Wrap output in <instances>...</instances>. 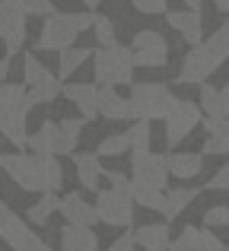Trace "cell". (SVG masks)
<instances>
[{
  "label": "cell",
  "instance_id": "cb8c5ba5",
  "mask_svg": "<svg viewBox=\"0 0 229 251\" xmlns=\"http://www.w3.org/2000/svg\"><path fill=\"white\" fill-rule=\"evenodd\" d=\"M25 89H29V99H32V105H51L57 96H61V76H51V74H45L38 83L25 86Z\"/></svg>",
  "mask_w": 229,
  "mask_h": 251
},
{
  "label": "cell",
  "instance_id": "d6a6232c",
  "mask_svg": "<svg viewBox=\"0 0 229 251\" xmlns=\"http://www.w3.org/2000/svg\"><path fill=\"white\" fill-rule=\"evenodd\" d=\"M127 150H130L127 134H112V137H105V140L96 147V156H124Z\"/></svg>",
  "mask_w": 229,
  "mask_h": 251
},
{
  "label": "cell",
  "instance_id": "44dd1931",
  "mask_svg": "<svg viewBox=\"0 0 229 251\" xmlns=\"http://www.w3.org/2000/svg\"><path fill=\"white\" fill-rule=\"evenodd\" d=\"M74 156V166H76V178H80L83 188L89 191H99V181H102V162L96 153H70Z\"/></svg>",
  "mask_w": 229,
  "mask_h": 251
},
{
  "label": "cell",
  "instance_id": "9c48e42d",
  "mask_svg": "<svg viewBox=\"0 0 229 251\" xmlns=\"http://www.w3.org/2000/svg\"><path fill=\"white\" fill-rule=\"evenodd\" d=\"M0 239H3L13 251H38L45 245V242L29 229V223H23L16 213H13V207H6L3 197H0Z\"/></svg>",
  "mask_w": 229,
  "mask_h": 251
},
{
  "label": "cell",
  "instance_id": "f1b7e54d",
  "mask_svg": "<svg viewBox=\"0 0 229 251\" xmlns=\"http://www.w3.org/2000/svg\"><path fill=\"white\" fill-rule=\"evenodd\" d=\"M130 197H134V203H140L147 210H156V213H162V203H166V191L147 188V184H134V181H130Z\"/></svg>",
  "mask_w": 229,
  "mask_h": 251
},
{
  "label": "cell",
  "instance_id": "f35d334b",
  "mask_svg": "<svg viewBox=\"0 0 229 251\" xmlns=\"http://www.w3.org/2000/svg\"><path fill=\"white\" fill-rule=\"evenodd\" d=\"M130 3H134V10L150 13V16H159L169 10V0H130Z\"/></svg>",
  "mask_w": 229,
  "mask_h": 251
},
{
  "label": "cell",
  "instance_id": "ffe728a7",
  "mask_svg": "<svg viewBox=\"0 0 229 251\" xmlns=\"http://www.w3.org/2000/svg\"><path fill=\"white\" fill-rule=\"evenodd\" d=\"M83 124H86L83 118H64V121H57V143H54V156L57 159H61V156H70L76 150Z\"/></svg>",
  "mask_w": 229,
  "mask_h": 251
},
{
  "label": "cell",
  "instance_id": "7bdbcfd3",
  "mask_svg": "<svg viewBox=\"0 0 229 251\" xmlns=\"http://www.w3.org/2000/svg\"><path fill=\"white\" fill-rule=\"evenodd\" d=\"M213 6H217L220 13H229V0H213Z\"/></svg>",
  "mask_w": 229,
  "mask_h": 251
},
{
  "label": "cell",
  "instance_id": "9a60e30c",
  "mask_svg": "<svg viewBox=\"0 0 229 251\" xmlns=\"http://www.w3.org/2000/svg\"><path fill=\"white\" fill-rule=\"evenodd\" d=\"M96 92H99V86H96V83H64L61 96L67 99V102L76 105V111H80L83 121H93V118H99V108H96Z\"/></svg>",
  "mask_w": 229,
  "mask_h": 251
},
{
  "label": "cell",
  "instance_id": "5b68a950",
  "mask_svg": "<svg viewBox=\"0 0 229 251\" xmlns=\"http://www.w3.org/2000/svg\"><path fill=\"white\" fill-rule=\"evenodd\" d=\"M172 89L166 83H130V96H127V108L130 118H166L169 105H172Z\"/></svg>",
  "mask_w": 229,
  "mask_h": 251
},
{
  "label": "cell",
  "instance_id": "2e32d148",
  "mask_svg": "<svg viewBox=\"0 0 229 251\" xmlns=\"http://www.w3.org/2000/svg\"><path fill=\"white\" fill-rule=\"evenodd\" d=\"M96 108H99V118H105V121H127L130 118L127 96H121L118 86H99V92H96Z\"/></svg>",
  "mask_w": 229,
  "mask_h": 251
},
{
  "label": "cell",
  "instance_id": "8992f818",
  "mask_svg": "<svg viewBox=\"0 0 229 251\" xmlns=\"http://www.w3.org/2000/svg\"><path fill=\"white\" fill-rule=\"evenodd\" d=\"M96 213L105 226L112 229H127L134 223V197H130V184L127 188H118L108 184L105 191L96 194Z\"/></svg>",
  "mask_w": 229,
  "mask_h": 251
},
{
  "label": "cell",
  "instance_id": "e575fe53",
  "mask_svg": "<svg viewBox=\"0 0 229 251\" xmlns=\"http://www.w3.org/2000/svg\"><path fill=\"white\" fill-rule=\"evenodd\" d=\"M201 124H204V130L210 137H229V118L226 115H207V118H201Z\"/></svg>",
  "mask_w": 229,
  "mask_h": 251
},
{
  "label": "cell",
  "instance_id": "7402d4cb",
  "mask_svg": "<svg viewBox=\"0 0 229 251\" xmlns=\"http://www.w3.org/2000/svg\"><path fill=\"white\" fill-rule=\"evenodd\" d=\"M201 111L204 115H226L229 118V83L223 89H217V86L210 83H201Z\"/></svg>",
  "mask_w": 229,
  "mask_h": 251
},
{
  "label": "cell",
  "instance_id": "30bf717a",
  "mask_svg": "<svg viewBox=\"0 0 229 251\" xmlns=\"http://www.w3.org/2000/svg\"><path fill=\"white\" fill-rule=\"evenodd\" d=\"M130 57H134V67H166L169 61V42L166 35H159L156 29H140L130 42Z\"/></svg>",
  "mask_w": 229,
  "mask_h": 251
},
{
  "label": "cell",
  "instance_id": "bcb514c9",
  "mask_svg": "<svg viewBox=\"0 0 229 251\" xmlns=\"http://www.w3.org/2000/svg\"><path fill=\"white\" fill-rule=\"evenodd\" d=\"M83 3H86L89 10H96V6H99V0H83Z\"/></svg>",
  "mask_w": 229,
  "mask_h": 251
},
{
  "label": "cell",
  "instance_id": "484cf974",
  "mask_svg": "<svg viewBox=\"0 0 229 251\" xmlns=\"http://www.w3.org/2000/svg\"><path fill=\"white\" fill-rule=\"evenodd\" d=\"M57 191H42V197H38L35 203L29 207V213H25V220L29 223H38V226H45V223L51 220V213H57Z\"/></svg>",
  "mask_w": 229,
  "mask_h": 251
},
{
  "label": "cell",
  "instance_id": "74e56055",
  "mask_svg": "<svg viewBox=\"0 0 229 251\" xmlns=\"http://www.w3.org/2000/svg\"><path fill=\"white\" fill-rule=\"evenodd\" d=\"M204 226L207 229H220V226H229V207L223 203H217V207H210L204 213Z\"/></svg>",
  "mask_w": 229,
  "mask_h": 251
},
{
  "label": "cell",
  "instance_id": "ab89813d",
  "mask_svg": "<svg viewBox=\"0 0 229 251\" xmlns=\"http://www.w3.org/2000/svg\"><path fill=\"white\" fill-rule=\"evenodd\" d=\"M201 251H229V245L223 239H217L210 229H201Z\"/></svg>",
  "mask_w": 229,
  "mask_h": 251
},
{
  "label": "cell",
  "instance_id": "4fadbf2b",
  "mask_svg": "<svg viewBox=\"0 0 229 251\" xmlns=\"http://www.w3.org/2000/svg\"><path fill=\"white\" fill-rule=\"evenodd\" d=\"M57 210L64 213L67 223H80V226H93V223H99L96 203H89L80 191H67V194L57 201Z\"/></svg>",
  "mask_w": 229,
  "mask_h": 251
},
{
  "label": "cell",
  "instance_id": "836d02e7",
  "mask_svg": "<svg viewBox=\"0 0 229 251\" xmlns=\"http://www.w3.org/2000/svg\"><path fill=\"white\" fill-rule=\"evenodd\" d=\"M45 74H48V70H45V64L38 61L35 54H25V57H23V83H25V86L38 83Z\"/></svg>",
  "mask_w": 229,
  "mask_h": 251
},
{
  "label": "cell",
  "instance_id": "83f0119b",
  "mask_svg": "<svg viewBox=\"0 0 229 251\" xmlns=\"http://www.w3.org/2000/svg\"><path fill=\"white\" fill-rule=\"evenodd\" d=\"M38 162H42V191H57L64 184V169L57 162L54 153H38Z\"/></svg>",
  "mask_w": 229,
  "mask_h": 251
},
{
  "label": "cell",
  "instance_id": "603a6c76",
  "mask_svg": "<svg viewBox=\"0 0 229 251\" xmlns=\"http://www.w3.org/2000/svg\"><path fill=\"white\" fill-rule=\"evenodd\" d=\"M198 194H201L198 188H172V191H166V203H162V213H166V220H178L181 210L191 207Z\"/></svg>",
  "mask_w": 229,
  "mask_h": 251
},
{
  "label": "cell",
  "instance_id": "b9f144b4",
  "mask_svg": "<svg viewBox=\"0 0 229 251\" xmlns=\"http://www.w3.org/2000/svg\"><path fill=\"white\" fill-rule=\"evenodd\" d=\"M207 188H213V191H229V162L210 178V181H207Z\"/></svg>",
  "mask_w": 229,
  "mask_h": 251
},
{
  "label": "cell",
  "instance_id": "5bb4252c",
  "mask_svg": "<svg viewBox=\"0 0 229 251\" xmlns=\"http://www.w3.org/2000/svg\"><path fill=\"white\" fill-rule=\"evenodd\" d=\"M166 23L185 38L188 45H198L204 38V19H201V10H166Z\"/></svg>",
  "mask_w": 229,
  "mask_h": 251
},
{
  "label": "cell",
  "instance_id": "8d00e7d4",
  "mask_svg": "<svg viewBox=\"0 0 229 251\" xmlns=\"http://www.w3.org/2000/svg\"><path fill=\"white\" fill-rule=\"evenodd\" d=\"M201 156H229V137H210L207 134L204 147H201Z\"/></svg>",
  "mask_w": 229,
  "mask_h": 251
},
{
  "label": "cell",
  "instance_id": "d590c367",
  "mask_svg": "<svg viewBox=\"0 0 229 251\" xmlns=\"http://www.w3.org/2000/svg\"><path fill=\"white\" fill-rule=\"evenodd\" d=\"M13 3H16L25 16H48V13L54 10L51 0H13Z\"/></svg>",
  "mask_w": 229,
  "mask_h": 251
},
{
  "label": "cell",
  "instance_id": "7a4b0ae2",
  "mask_svg": "<svg viewBox=\"0 0 229 251\" xmlns=\"http://www.w3.org/2000/svg\"><path fill=\"white\" fill-rule=\"evenodd\" d=\"M32 99L25 83H6L0 80V134L13 147H25V118H29Z\"/></svg>",
  "mask_w": 229,
  "mask_h": 251
},
{
  "label": "cell",
  "instance_id": "8fae6325",
  "mask_svg": "<svg viewBox=\"0 0 229 251\" xmlns=\"http://www.w3.org/2000/svg\"><path fill=\"white\" fill-rule=\"evenodd\" d=\"M130 181L166 191V181H169L166 156L150 153V150H143V153H130Z\"/></svg>",
  "mask_w": 229,
  "mask_h": 251
},
{
  "label": "cell",
  "instance_id": "f546056e",
  "mask_svg": "<svg viewBox=\"0 0 229 251\" xmlns=\"http://www.w3.org/2000/svg\"><path fill=\"white\" fill-rule=\"evenodd\" d=\"M127 140H130V153H143V150H150V143H153V130H150L147 118H134V127L127 130Z\"/></svg>",
  "mask_w": 229,
  "mask_h": 251
},
{
  "label": "cell",
  "instance_id": "277c9868",
  "mask_svg": "<svg viewBox=\"0 0 229 251\" xmlns=\"http://www.w3.org/2000/svg\"><path fill=\"white\" fill-rule=\"evenodd\" d=\"M93 74L96 86H130L134 83V57L127 45H108L93 51Z\"/></svg>",
  "mask_w": 229,
  "mask_h": 251
},
{
  "label": "cell",
  "instance_id": "1f68e13d",
  "mask_svg": "<svg viewBox=\"0 0 229 251\" xmlns=\"http://www.w3.org/2000/svg\"><path fill=\"white\" fill-rule=\"evenodd\" d=\"M166 251H201V229L198 226H185L178 239H169Z\"/></svg>",
  "mask_w": 229,
  "mask_h": 251
},
{
  "label": "cell",
  "instance_id": "52a82bcc",
  "mask_svg": "<svg viewBox=\"0 0 229 251\" xmlns=\"http://www.w3.org/2000/svg\"><path fill=\"white\" fill-rule=\"evenodd\" d=\"M201 118H204V111H201L198 102H191V99H172L166 118H162V121H166V143L169 147H178V143L201 124Z\"/></svg>",
  "mask_w": 229,
  "mask_h": 251
},
{
  "label": "cell",
  "instance_id": "e0dca14e",
  "mask_svg": "<svg viewBox=\"0 0 229 251\" xmlns=\"http://www.w3.org/2000/svg\"><path fill=\"white\" fill-rule=\"evenodd\" d=\"M61 251H99V235L93 232V226L67 223L61 229Z\"/></svg>",
  "mask_w": 229,
  "mask_h": 251
},
{
  "label": "cell",
  "instance_id": "d6986e66",
  "mask_svg": "<svg viewBox=\"0 0 229 251\" xmlns=\"http://www.w3.org/2000/svg\"><path fill=\"white\" fill-rule=\"evenodd\" d=\"M166 169H169V175L191 181V178H198L201 172H204V156L201 153H169Z\"/></svg>",
  "mask_w": 229,
  "mask_h": 251
},
{
  "label": "cell",
  "instance_id": "4dcf8cb0",
  "mask_svg": "<svg viewBox=\"0 0 229 251\" xmlns=\"http://www.w3.org/2000/svg\"><path fill=\"white\" fill-rule=\"evenodd\" d=\"M93 32H96V42H99V48H108V45L118 42V32H115V19L105 16V13H96L93 19Z\"/></svg>",
  "mask_w": 229,
  "mask_h": 251
},
{
  "label": "cell",
  "instance_id": "60d3db41",
  "mask_svg": "<svg viewBox=\"0 0 229 251\" xmlns=\"http://www.w3.org/2000/svg\"><path fill=\"white\" fill-rule=\"evenodd\" d=\"M134 248H137V242H134V229L127 226V232H121V235H118V239H115L105 251H134Z\"/></svg>",
  "mask_w": 229,
  "mask_h": 251
},
{
  "label": "cell",
  "instance_id": "3957f363",
  "mask_svg": "<svg viewBox=\"0 0 229 251\" xmlns=\"http://www.w3.org/2000/svg\"><path fill=\"white\" fill-rule=\"evenodd\" d=\"M93 19L96 13H57L51 10L48 19H45L42 32H38V42L35 48L38 51H61V48H70L76 42V35L86 29H93Z\"/></svg>",
  "mask_w": 229,
  "mask_h": 251
},
{
  "label": "cell",
  "instance_id": "ee69618b",
  "mask_svg": "<svg viewBox=\"0 0 229 251\" xmlns=\"http://www.w3.org/2000/svg\"><path fill=\"white\" fill-rule=\"evenodd\" d=\"M6 67H10V57H3V61H0V80H6Z\"/></svg>",
  "mask_w": 229,
  "mask_h": 251
},
{
  "label": "cell",
  "instance_id": "6da1fadb",
  "mask_svg": "<svg viewBox=\"0 0 229 251\" xmlns=\"http://www.w3.org/2000/svg\"><path fill=\"white\" fill-rule=\"evenodd\" d=\"M229 61V19L220 25L213 35L201 38L198 45H191V51L185 54L181 74L175 76V83L191 86V83H204L213 70H220Z\"/></svg>",
  "mask_w": 229,
  "mask_h": 251
},
{
  "label": "cell",
  "instance_id": "7dc6e473",
  "mask_svg": "<svg viewBox=\"0 0 229 251\" xmlns=\"http://www.w3.org/2000/svg\"><path fill=\"white\" fill-rule=\"evenodd\" d=\"M38 251H54V248H48V245H42V248H38Z\"/></svg>",
  "mask_w": 229,
  "mask_h": 251
},
{
  "label": "cell",
  "instance_id": "7c38bea8",
  "mask_svg": "<svg viewBox=\"0 0 229 251\" xmlns=\"http://www.w3.org/2000/svg\"><path fill=\"white\" fill-rule=\"evenodd\" d=\"M0 38L6 45V57L19 54L25 45V13L13 0H0Z\"/></svg>",
  "mask_w": 229,
  "mask_h": 251
},
{
  "label": "cell",
  "instance_id": "ac0fdd59",
  "mask_svg": "<svg viewBox=\"0 0 229 251\" xmlns=\"http://www.w3.org/2000/svg\"><path fill=\"white\" fill-rule=\"evenodd\" d=\"M169 220L166 223H147V226L134 229V242L143 251H166L169 248Z\"/></svg>",
  "mask_w": 229,
  "mask_h": 251
},
{
  "label": "cell",
  "instance_id": "d4e9b609",
  "mask_svg": "<svg viewBox=\"0 0 229 251\" xmlns=\"http://www.w3.org/2000/svg\"><path fill=\"white\" fill-rule=\"evenodd\" d=\"M54 143H57V121H45L35 134L25 137V147L32 153H54Z\"/></svg>",
  "mask_w": 229,
  "mask_h": 251
},
{
  "label": "cell",
  "instance_id": "f6af8a7d",
  "mask_svg": "<svg viewBox=\"0 0 229 251\" xmlns=\"http://www.w3.org/2000/svg\"><path fill=\"white\" fill-rule=\"evenodd\" d=\"M201 3H204V0H185L188 10H201Z\"/></svg>",
  "mask_w": 229,
  "mask_h": 251
},
{
  "label": "cell",
  "instance_id": "4316f807",
  "mask_svg": "<svg viewBox=\"0 0 229 251\" xmlns=\"http://www.w3.org/2000/svg\"><path fill=\"white\" fill-rule=\"evenodd\" d=\"M89 54H93L89 48H74V45H70V48H61V61H57V74H61V80L74 76L76 70L89 61Z\"/></svg>",
  "mask_w": 229,
  "mask_h": 251
},
{
  "label": "cell",
  "instance_id": "ba28073f",
  "mask_svg": "<svg viewBox=\"0 0 229 251\" xmlns=\"http://www.w3.org/2000/svg\"><path fill=\"white\" fill-rule=\"evenodd\" d=\"M0 169L23 191H32V194L38 191L42 194V162H38V153H0Z\"/></svg>",
  "mask_w": 229,
  "mask_h": 251
}]
</instances>
